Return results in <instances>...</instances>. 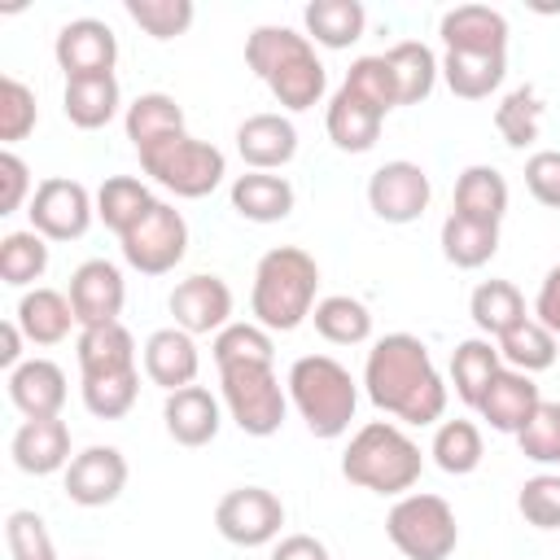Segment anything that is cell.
<instances>
[{
  "label": "cell",
  "instance_id": "6da1fadb",
  "mask_svg": "<svg viewBox=\"0 0 560 560\" xmlns=\"http://www.w3.org/2000/svg\"><path fill=\"white\" fill-rule=\"evenodd\" d=\"M363 389L372 407L402 424H433L446 411V381L438 376L429 346L411 332H389L368 350Z\"/></svg>",
  "mask_w": 560,
  "mask_h": 560
},
{
  "label": "cell",
  "instance_id": "7a4b0ae2",
  "mask_svg": "<svg viewBox=\"0 0 560 560\" xmlns=\"http://www.w3.org/2000/svg\"><path fill=\"white\" fill-rule=\"evenodd\" d=\"M245 61L271 88V96L293 114L319 105V96L328 88L324 61L315 57L311 39L289 26H254L245 39Z\"/></svg>",
  "mask_w": 560,
  "mask_h": 560
},
{
  "label": "cell",
  "instance_id": "3957f363",
  "mask_svg": "<svg viewBox=\"0 0 560 560\" xmlns=\"http://www.w3.org/2000/svg\"><path fill=\"white\" fill-rule=\"evenodd\" d=\"M315 289H319L315 258L306 249H298V245H276L254 267L249 311L267 332H293L302 319H311Z\"/></svg>",
  "mask_w": 560,
  "mask_h": 560
},
{
  "label": "cell",
  "instance_id": "277c9868",
  "mask_svg": "<svg viewBox=\"0 0 560 560\" xmlns=\"http://www.w3.org/2000/svg\"><path fill=\"white\" fill-rule=\"evenodd\" d=\"M420 468H424L420 446L389 420H368L341 455V477L350 486L372 490V494H398L402 499L420 481Z\"/></svg>",
  "mask_w": 560,
  "mask_h": 560
},
{
  "label": "cell",
  "instance_id": "5b68a950",
  "mask_svg": "<svg viewBox=\"0 0 560 560\" xmlns=\"http://www.w3.org/2000/svg\"><path fill=\"white\" fill-rule=\"evenodd\" d=\"M289 398L298 407V416L306 420V429L315 438H341L354 420L359 407V385L354 376L332 359V354H302L289 368Z\"/></svg>",
  "mask_w": 560,
  "mask_h": 560
},
{
  "label": "cell",
  "instance_id": "8992f818",
  "mask_svg": "<svg viewBox=\"0 0 560 560\" xmlns=\"http://www.w3.org/2000/svg\"><path fill=\"white\" fill-rule=\"evenodd\" d=\"M140 166L153 184H162L166 192L188 197V201L210 197L228 175V158L214 144L197 140L188 131H175V136L153 140L149 149H140Z\"/></svg>",
  "mask_w": 560,
  "mask_h": 560
},
{
  "label": "cell",
  "instance_id": "52a82bcc",
  "mask_svg": "<svg viewBox=\"0 0 560 560\" xmlns=\"http://www.w3.org/2000/svg\"><path fill=\"white\" fill-rule=\"evenodd\" d=\"M219 385H223V407H228V416L236 420L241 433H249V438L280 433L284 411H289V394H284L271 363L219 368Z\"/></svg>",
  "mask_w": 560,
  "mask_h": 560
},
{
  "label": "cell",
  "instance_id": "ba28073f",
  "mask_svg": "<svg viewBox=\"0 0 560 560\" xmlns=\"http://www.w3.org/2000/svg\"><path fill=\"white\" fill-rule=\"evenodd\" d=\"M385 534L407 560H446L459 542L455 512L442 494H402L385 516Z\"/></svg>",
  "mask_w": 560,
  "mask_h": 560
},
{
  "label": "cell",
  "instance_id": "9c48e42d",
  "mask_svg": "<svg viewBox=\"0 0 560 560\" xmlns=\"http://www.w3.org/2000/svg\"><path fill=\"white\" fill-rule=\"evenodd\" d=\"M118 241H122L127 267H136L140 276H166L188 254V223L171 201H153V210Z\"/></svg>",
  "mask_w": 560,
  "mask_h": 560
},
{
  "label": "cell",
  "instance_id": "30bf717a",
  "mask_svg": "<svg viewBox=\"0 0 560 560\" xmlns=\"http://www.w3.org/2000/svg\"><path fill=\"white\" fill-rule=\"evenodd\" d=\"M26 214H31V228L44 241H79L96 219V201L79 179L48 175V179L35 184V197L26 201Z\"/></svg>",
  "mask_w": 560,
  "mask_h": 560
},
{
  "label": "cell",
  "instance_id": "8fae6325",
  "mask_svg": "<svg viewBox=\"0 0 560 560\" xmlns=\"http://www.w3.org/2000/svg\"><path fill=\"white\" fill-rule=\"evenodd\" d=\"M280 525H284V503L267 486H236L214 508V529L232 547H267L271 538H280Z\"/></svg>",
  "mask_w": 560,
  "mask_h": 560
},
{
  "label": "cell",
  "instance_id": "7c38bea8",
  "mask_svg": "<svg viewBox=\"0 0 560 560\" xmlns=\"http://www.w3.org/2000/svg\"><path fill=\"white\" fill-rule=\"evenodd\" d=\"M429 197H433V184H429L424 166L402 162V158L376 166L368 179V206L385 223H416L429 210Z\"/></svg>",
  "mask_w": 560,
  "mask_h": 560
},
{
  "label": "cell",
  "instance_id": "4fadbf2b",
  "mask_svg": "<svg viewBox=\"0 0 560 560\" xmlns=\"http://www.w3.org/2000/svg\"><path fill=\"white\" fill-rule=\"evenodd\" d=\"M52 57L61 66L66 79H96V74H114L118 61V39L101 18H74L57 31Z\"/></svg>",
  "mask_w": 560,
  "mask_h": 560
},
{
  "label": "cell",
  "instance_id": "5bb4252c",
  "mask_svg": "<svg viewBox=\"0 0 560 560\" xmlns=\"http://www.w3.org/2000/svg\"><path fill=\"white\" fill-rule=\"evenodd\" d=\"M66 298H70V306H74L79 328L118 324L122 302H127V284H122V271H118L109 258H88V262L74 267Z\"/></svg>",
  "mask_w": 560,
  "mask_h": 560
},
{
  "label": "cell",
  "instance_id": "9a60e30c",
  "mask_svg": "<svg viewBox=\"0 0 560 560\" xmlns=\"http://www.w3.org/2000/svg\"><path fill=\"white\" fill-rule=\"evenodd\" d=\"M166 306L175 315V328H184L192 337L223 332L228 328V315H232V289H228V280L197 271V276H188V280H179L171 289Z\"/></svg>",
  "mask_w": 560,
  "mask_h": 560
},
{
  "label": "cell",
  "instance_id": "2e32d148",
  "mask_svg": "<svg viewBox=\"0 0 560 560\" xmlns=\"http://www.w3.org/2000/svg\"><path fill=\"white\" fill-rule=\"evenodd\" d=\"M127 486V459L118 446H88L66 468V499L79 508H105Z\"/></svg>",
  "mask_w": 560,
  "mask_h": 560
},
{
  "label": "cell",
  "instance_id": "e0dca14e",
  "mask_svg": "<svg viewBox=\"0 0 560 560\" xmlns=\"http://www.w3.org/2000/svg\"><path fill=\"white\" fill-rule=\"evenodd\" d=\"M13 464L31 477H48V472H66L70 468V424L61 416H44V420H22V429L13 433Z\"/></svg>",
  "mask_w": 560,
  "mask_h": 560
},
{
  "label": "cell",
  "instance_id": "ac0fdd59",
  "mask_svg": "<svg viewBox=\"0 0 560 560\" xmlns=\"http://www.w3.org/2000/svg\"><path fill=\"white\" fill-rule=\"evenodd\" d=\"M446 52H508V18L490 4L446 9L438 22Z\"/></svg>",
  "mask_w": 560,
  "mask_h": 560
},
{
  "label": "cell",
  "instance_id": "d6986e66",
  "mask_svg": "<svg viewBox=\"0 0 560 560\" xmlns=\"http://www.w3.org/2000/svg\"><path fill=\"white\" fill-rule=\"evenodd\" d=\"M236 153L249 171H280L298 153V127L284 114H249L236 127Z\"/></svg>",
  "mask_w": 560,
  "mask_h": 560
},
{
  "label": "cell",
  "instance_id": "ffe728a7",
  "mask_svg": "<svg viewBox=\"0 0 560 560\" xmlns=\"http://www.w3.org/2000/svg\"><path fill=\"white\" fill-rule=\"evenodd\" d=\"M197 368H201V354H197L192 332L171 324V328H158L144 341V376L153 385H162L166 394H175L184 385H197Z\"/></svg>",
  "mask_w": 560,
  "mask_h": 560
},
{
  "label": "cell",
  "instance_id": "44dd1931",
  "mask_svg": "<svg viewBox=\"0 0 560 560\" xmlns=\"http://www.w3.org/2000/svg\"><path fill=\"white\" fill-rule=\"evenodd\" d=\"M162 420H166V433H171L179 446H206V442L219 438L223 411H219V398H214L206 385H184V389L166 394Z\"/></svg>",
  "mask_w": 560,
  "mask_h": 560
},
{
  "label": "cell",
  "instance_id": "7402d4cb",
  "mask_svg": "<svg viewBox=\"0 0 560 560\" xmlns=\"http://www.w3.org/2000/svg\"><path fill=\"white\" fill-rule=\"evenodd\" d=\"M9 402L26 420L61 416V407H66V372L52 359H26V363H18L9 372Z\"/></svg>",
  "mask_w": 560,
  "mask_h": 560
},
{
  "label": "cell",
  "instance_id": "603a6c76",
  "mask_svg": "<svg viewBox=\"0 0 560 560\" xmlns=\"http://www.w3.org/2000/svg\"><path fill=\"white\" fill-rule=\"evenodd\" d=\"M538 402H542V394H538L534 376H525V372H516V368H499V376H494L490 389L481 394L477 411H481V420H490V429H499V433H521L525 420L538 411Z\"/></svg>",
  "mask_w": 560,
  "mask_h": 560
},
{
  "label": "cell",
  "instance_id": "cb8c5ba5",
  "mask_svg": "<svg viewBox=\"0 0 560 560\" xmlns=\"http://www.w3.org/2000/svg\"><path fill=\"white\" fill-rule=\"evenodd\" d=\"M293 184L271 171H249L232 179V210L249 223H280L293 214Z\"/></svg>",
  "mask_w": 560,
  "mask_h": 560
},
{
  "label": "cell",
  "instance_id": "d4e9b609",
  "mask_svg": "<svg viewBox=\"0 0 560 560\" xmlns=\"http://www.w3.org/2000/svg\"><path fill=\"white\" fill-rule=\"evenodd\" d=\"M381 122L385 114L363 96H354L350 88H337V96L328 101V140L341 153H368L381 140Z\"/></svg>",
  "mask_w": 560,
  "mask_h": 560
},
{
  "label": "cell",
  "instance_id": "484cf974",
  "mask_svg": "<svg viewBox=\"0 0 560 560\" xmlns=\"http://www.w3.org/2000/svg\"><path fill=\"white\" fill-rule=\"evenodd\" d=\"M13 319H18V328L26 332V341H35V346H57V341H66L70 328L79 324L70 298L57 293V289H31V293H22Z\"/></svg>",
  "mask_w": 560,
  "mask_h": 560
},
{
  "label": "cell",
  "instance_id": "4316f807",
  "mask_svg": "<svg viewBox=\"0 0 560 560\" xmlns=\"http://www.w3.org/2000/svg\"><path fill=\"white\" fill-rule=\"evenodd\" d=\"M74 354H79V372H83V376L131 372V368H136V337H131L122 324H96V328H79Z\"/></svg>",
  "mask_w": 560,
  "mask_h": 560
},
{
  "label": "cell",
  "instance_id": "83f0119b",
  "mask_svg": "<svg viewBox=\"0 0 560 560\" xmlns=\"http://www.w3.org/2000/svg\"><path fill=\"white\" fill-rule=\"evenodd\" d=\"M508 74V52H446L442 79L459 101H486Z\"/></svg>",
  "mask_w": 560,
  "mask_h": 560
},
{
  "label": "cell",
  "instance_id": "f1b7e54d",
  "mask_svg": "<svg viewBox=\"0 0 560 560\" xmlns=\"http://www.w3.org/2000/svg\"><path fill=\"white\" fill-rule=\"evenodd\" d=\"M122 105V92H118V79L114 74H96V79H66V92H61V109L74 127L83 131H96L105 127Z\"/></svg>",
  "mask_w": 560,
  "mask_h": 560
},
{
  "label": "cell",
  "instance_id": "f546056e",
  "mask_svg": "<svg viewBox=\"0 0 560 560\" xmlns=\"http://www.w3.org/2000/svg\"><path fill=\"white\" fill-rule=\"evenodd\" d=\"M499 368H503V359H499V346H494L490 337H468V341H459L455 354H451V385H455L459 402L477 407L481 394L490 389V381L499 376Z\"/></svg>",
  "mask_w": 560,
  "mask_h": 560
},
{
  "label": "cell",
  "instance_id": "4dcf8cb0",
  "mask_svg": "<svg viewBox=\"0 0 560 560\" xmlns=\"http://www.w3.org/2000/svg\"><path fill=\"white\" fill-rule=\"evenodd\" d=\"M302 22H306V39L324 48H350L363 35L368 13L359 0H311L302 9Z\"/></svg>",
  "mask_w": 560,
  "mask_h": 560
},
{
  "label": "cell",
  "instance_id": "1f68e13d",
  "mask_svg": "<svg viewBox=\"0 0 560 560\" xmlns=\"http://www.w3.org/2000/svg\"><path fill=\"white\" fill-rule=\"evenodd\" d=\"M455 214L499 228V219L508 214V179L494 166H468L455 179Z\"/></svg>",
  "mask_w": 560,
  "mask_h": 560
},
{
  "label": "cell",
  "instance_id": "d6a6232c",
  "mask_svg": "<svg viewBox=\"0 0 560 560\" xmlns=\"http://www.w3.org/2000/svg\"><path fill=\"white\" fill-rule=\"evenodd\" d=\"M153 192L149 184H140L136 175H109L101 188H96V219L109 228V232H131L149 210H153Z\"/></svg>",
  "mask_w": 560,
  "mask_h": 560
},
{
  "label": "cell",
  "instance_id": "836d02e7",
  "mask_svg": "<svg viewBox=\"0 0 560 560\" xmlns=\"http://www.w3.org/2000/svg\"><path fill=\"white\" fill-rule=\"evenodd\" d=\"M468 315H472V324L486 332V337H503V332H512L521 319H529L525 315V298H521V289L512 284V280H481L477 289H472V298H468Z\"/></svg>",
  "mask_w": 560,
  "mask_h": 560
},
{
  "label": "cell",
  "instance_id": "e575fe53",
  "mask_svg": "<svg viewBox=\"0 0 560 560\" xmlns=\"http://www.w3.org/2000/svg\"><path fill=\"white\" fill-rule=\"evenodd\" d=\"M442 254L451 267L459 271H472V267H486L494 254H499V228L494 223H477V219H464V214H446L442 223Z\"/></svg>",
  "mask_w": 560,
  "mask_h": 560
},
{
  "label": "cell",
  "instance_id": "d590c367",
  "mask_svg": "<svg viewBox=\"0 0 560 560\" xmlns=\"http://www.w3.org/2000/svg\"><path fill=\"white\" fill-rule=\"evenodd\" d=\"M385 61H389V70H394L398 105H420V101L433 92L438 74H442V61H438L420 39H402V44H394V48L385 52Z\"/></svg>",
  "mask_w": 560,
  "mask_h": 560
},
{
  "label": "cell",
  "instance_id": "8d00e7d4",
  "mask_svg": "<svg viewBox=\"0 0 560 560\" xmlns=\"http://www.w3.org/2000/svg\"><path fill=\"white\" fill-rule=\"evenodd\" d=\"M311 319H315V332L324 341H332V346H363L372 337V311L350 293L319 298Z\"/></svg>",
  "mask_w": 560,
  "mask_h": 560
},
{
  "label": "cell",
  "instance_id": "74e56055",
  "mask_svg": "<svg viewBox=\"0 0 560 560\" xmlns=\"http://www.w3.org/2000/svg\"><path fill=\"white\" fill-rule=\"evenodd\" d=\"M175 131H184V109H179L175 96H166V92H144V96H136V101L127 105V140L136 144V153L149 149L153 140L175 136Z\"/></svg>",
  "mask_w": 560,
  "mask_h": 560
},
{
  "label": "cell",
  "instance_id": "f35d334b",
  "mask_svg": "<svg viewBox=\"0 0 560 560\" xmlns=\"http://www.w3.org/2000/svg\"><path fill=\"white\" fill-rule=\"evenodd\" d=\"M494 346H499V359H503L508 368L525 372V376L547 372V368L556 363V337H551L534 315H529V319H521L512 332H503Z\"/></svg>",
  "mask_w": 560,
  "mask_h": 560
},
{
  "label": "cell",
  "instance_id": "ab89813d",
  "mask_svg": "<svg viewBox=\"0 0 560 560\" xmlns=\"http://www.w3.org/2000/svg\"><path fill=\"white\" fill-rule=\"evenodd\" d=\"M433 464L451 477H464L481 464L486 446H481V429L472 420H442L438 433H433V446H429Z\"/></svg>",
  "mask_w": 560,
  "mask_h": 560
},
{
  "label": "cell",
  "instance_id": "60d3db41",
  "mask_svg": "<svg viewBox=\"0 0 560 560\" xmlns=\"http://www.w3.org/2000/svg\"><path fill=\"white\" fill-rule=\"evenodd\" d=\"M48 271V241L26 228V232H9L0 241V280L13 284V289H26L35 284L39 276Z\"/></svg>",
  "mask_w": 560,
  "mask_h": 560
},
{
  "label": "cell",
  "instance_id": "b9f144b4",
  "mask_svg": "<svg viewBox=\"0 0 560 560\" xmlns=\"http://www.w3.org/2000/svg\"><path fill=\"white\" fill-rule=\"evenodd\" d=\"M140 398V372H109V376H83V407L96 420H122Z\"/></svg>",
  "mask_w": 560,
  "mask_h": 560
},
{
  "label": "cell",
  "instance_id": "7bdbcfd3",
  "mask_svg": "<svg viewBox=\"0 0 560 560\" xmlns=\"http://www.w3.org/2000/svg\"><path fill=\"white\" fill-rule=\"evenodd\" d=\"M494 127H499V136H503L512 149L534 144L538 131H542V101H538V92H534V88L508 92V96L499 101V109H494Z\"/></svg>",
  "mask_w": 560,
  "mask_h": 560
},
{
  "label": "cell",
  "instance_id": "ee69618b",
  "mask_svg": "<svg viewBox=\"0 0 560 560\" xmlns=\"http://www.w3.org/2000/svg\"><path fill=\"white\" fill-rule=\"evenodd\" d=\"M210 354H214L219 368H232V363H271L276 359V346H271V332L262 324H228L223 332H214Z\"/></svg>",
  "mask_w": 560,
  "mask_h": 560
},
{
  "label": "cell",
  "instance_id": "f6af8a7d",
  "mask_svg": "<svg viewBox=\"0 0 560 560\" xmlns=\"http://www.w3.org/2000/svg\"><path fill=\"white\" fill-rule=\"evenodd\" d=\"M127 18L153 39H175L192 26L197 9L192 0H127Z\"/></svg>",
  "mask_w": 560,
  "mask_h": 560
},
{
  "label": "cell",
  "instance_id": "bcb514c9",
  "mask_svg": "<svg viewBox=\"0 0 560 560\" xmlns=\"http://www.w3.org/2000/svg\"><path fill=\"white\" fill-rule=\"evenodd\" d=\"M341 88H350L354 96H363V101L376 105L381 114L398 109V88H394V70H389L385 52H381V57H359V61H350Z\"/></svg>",
  "mask_w": 560,
  "mask_h": 560
},
{
  "label": "cell",
  "instance_id": "7dc6e473",
  "mask_svg": "<svg viewBox=\"0 0 560 560\" xmlns=\"http://www.w3.org/2000/svg\"><path fill=\"white\" fill-rule=\"evenodd\" d=\"M4 542H9L13 560H57V542H52L44 516L31 508H18L4 516Z\"/></svg>",
  "mask_w": 560,
  "mask_h": 560
},
{
  "label": "cell",
  "instance_id": "c3c4849f",
  "mask_svg": "<svg viewBox=\"0 0 560 560\" xmlns=\"http://www.w3.org/2000/svg\"><path fill=\"white\" fill-rule=\"evenodd\" d=\"M35 122H39L35 92H31L22 79L4 74V79H0V140H4V144H18V140H26V136L35 131Z\"/></svg>",
  "mask_w": 560,
  "mask_h": 560
},
{
  "label": "cell",
  "instance_id": "681fc988",
  "mask_svg": "<svg viewBox=\"0 0 560 560\" xmlns=\"http://www.w3.org/2000/svg\"><path fill=\"white\" fill-rule=\"evenodd\" d=\"M516 446L534 464H560V402H538V411L516 433Z\"/></svg>",
  "mask_w": 560,
  "mask_h": 560
},
{
  "label": "cell",
  "instance_id": "f907efd6",
  "mask_svg": "<svg viewBox=\"0 0 560 560\" xmlns=\"http://www.w3.org/2000/svg\"><path fill=\"white\" fill-rule=\"evenodd\" d=\"M521 516L534 529H560V472H538L516 494Z\"/></svg>",
  "mask_w": 560,
  "mask_h": 560
},
{
  "label": "cell",
  "instance_id": "816d5d0a",
  "mask_svg": "<svg viewBox=\"0 0 560 560\" xmlns=\"http://www.w3.org/2000/svg\"><path fill=\"white\" fill-rule=\"evenodd\" d=\"M525 188L534 192V201L560 210V149H538L525 162Z\"/></svg>",
  "mask_w": 560,
  "mask_h": 560
},
{
  "label": "cell",
  "instance_id": "f5cc1de1",
  "mask_svg": "<svg viewBox=\"0 0 560 560\" xmlns=\"http://www.w3.org/2000/svg\"><path fill=\"white\" fill-rule=\"evenodd\" d=\"M26 197H35V192H31V166H26L13 149H4V153H0V214L22 210Z\"/></svg>",
  "mask_w": 560,
  "mask_h": 560
},
{
  "label": "cell",
  "instance_id": "db71d44e",
  "mask_svg": "<svg viewBox=\"0 0 560 560\" xmlns=\"http://www.w3.org/2000/svg\"><path fill=\"white\" fill-rule=\"evenodd\" d=\"M534 319L560 341V262L542 276V284H538V298H534Z\"/></svg>",
  "mask_w": 560,
  "mask_h": 560
},
{
  "label": "cell",
  "instance_id": "11a10c76",
  "mask_svg": "<svg viewBox=\"0 0 560 560\" xmlns=\"http://www.w3.org/2000/svg\"><path fill=\"white\" fill-rule=\"evenodd\" d=\"M271 560H332L315 534H289L271 547Z\"/></svg>",
  "mask_w": 560,
  "mask_h": 560
},
{
  "label": "cell",
  "instance_id": "9f6ffc18",
  "mask_svg": "<svg viewBox=\"0 0 560 560\" xmlns=\"http://www.w3.org/2000/svg\"><path fill=\"white\" fill-rule=\"evenodd\" d=\"M22 341H26V332L18 328V319H4L0 324V368H18V363H26L22 359Z\"/></svg>",
  "mask_w": 560,
  "mask_h": 560
}]
</instances>
